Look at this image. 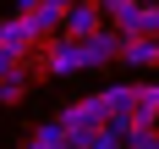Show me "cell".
<instances>
[{"label": "cell", "instance_id": "1", "mask_svg": "<svg viewBox=\"0 0 159 149\" xmlns=\"http://www.w3.org/2000/svg\"><path fill=\"white\" fill-rule=\"evenodd\" d=\"M44 66L55 77H66V72H88L93 55H88V44H77V39H55V44L44 50Z\"/></svg>", "mask_w": 159, "mask_h": 149}, {"label": "cell", "instance_id": "2", "mask_svg": "<svg viewBox=\"0 0 159 149\" xmlns=\"http://www.w3.org/2000/svg\"><path fill=\"white\" fill-rule=\"evenodd\" d=\"M33 44H39V33H33L28 17H6V22H0V50H6L11 61H28Z\"/></svg>", "mask_w": 159, "mask_h": 149}, {"label": "cell", "instance_id": "3", "mask_svg": "<svg viewBox=\"0 0 159 149\" xmlns=\"http://www.w3.org/2000/svg\"><path fill=\"white\" fill-rule=\"evenodd\" d=\"M55 122H61L66 132L71 127H104V122H110V116H104V94H88V99H77V105H66Z\"/></svg>", "mask_w": 159, "mask_h": 149}, {"label": "cell", "instance_id": "4", "mask_svg": "<svg viewBox=\"0 0 159 149\" xmlns=\"http://www.w3.org/2000/svg\"><path fill=\"white\" fill-rule=\"evenodd\" d=\"M93 33H104V11H99L93 0H77L71 11H66V39H93Z\"/></svg>", "mask_w": 159, "mask_h": 149}, {"label": "cell", "instance_id": "5", "mask_svg": "<svg viewBox=\"0 0 159 149\" xmlns=\"http://www.w3.org/2000/svg\"><path fill=\"white\" fill-rule=\"evenodd\" d=\"M132 111H137V83L104 88V116H110V122H132Z\"/></svg>", "mask_w": 159, "mask_h": 149}, {"label": "cell", "instance_id": "6", "mask_svg": "<svg viewBox=\"0 0 159 149\" xmlns=\"http://www.w3.org/2000/svg\"><path fill=\"white\" fill-rule=\"evenodd\" d=\"M115 33H126V39H143V22H148V0H126L121 11L110 17Z\"/></svg>", "mask_w": 159, "mask_h": 149}, {"label": "cell", "instance_id": "7", "mask_svg": "<svg viewBox=\"0 0 159 149\" xmlns=\"http://www.w3.org/2000/svg\"><path fill=\"white\" fill-rule=\"evenodd\" d=\"M137 127H159V83H137V111H132Z\"/></svg>", "mask_w": 159, "mask_h": 149}, {"label": "cell", "instance_id": "8", "mask_svg": "<svg viewBox=\"0 0 159 149\" xmlns=\"http://www.w3.org/2000/svg\"><path fill=\"white\" fill-rule=\"evenodd\" d=\"M121 61H126V66H143V72H154V66H159V39H126Z\"/></svg>", "mask_w": 159, "mask_h": 149}, {"label": "cell", "instance_id": "9", "mask_svg": "<svg viewBox=\"0 0 159 149\" xmlns=\"http://www.w3.org/2000/svg\"><path fill=\"white\" fill-rule=\"evenodd\" d=\"M22 94H28V72H22V66H16L11 77L0 83V105H16V99H22Z\"/></svg>", "mask_w": 159, "mask_h": 149}, {"label": "cell", "instance_id": "10", "mask_svg": "<svg viewBox=\"0 0 159 149\" xmlns=\"http://www.w3.org/2000/svg\"><path fill=\"white\" fill-rule=\"evenodd\" d=\"M33 144H44V149H66V127H61V122H44V127L33 132Z\"/></svg>", "mask_w": 159, "mask_h": 149}, {"label": "cell", "instance_id": "11", "mask_svg": "<svg viewBox=\"0 0 159 149\" xmlns=\"http://www.w3.org/2000/svg\"><path fill=\"white\" fill-rule=\"evenodd\" d=\"M126 149H159V127H132L126 132Z\"/></svg>", "mask_w": 159, "mask_h": 149}, {"label": "cell", "instance_id": "12", "mask_svg": "<svg viewBox=\"0 0 159 149\" xmlns=\"http://www.w3.org/2000/svg\"><path fill=\"white\" fill-rule=\"evenodd\" d=\"M16 66H22V61H11V55H6V50H0V83H6V77H11V72H16Z\"/></svg>", "mask_w": 159, "mask_h": 149}, {"label": "cell", "instance_id": "13", "mask_svg": "<svg viewBox=\"0 0 159 149\" xmlns=\"http://www.w3.org/2000/svg\"><path fill=\"white\" fill-rule=\"evenodd\" d=\"M39 6H44V0H16V17H33Z\"/></svg>", "mask_w": 159, "mask_h": 149}, {"label": "cell", "instance_id": "14", "mask_svg": "<svg viewBox=\"0 0 159 149\" xmlns=\"http://www.w3.org/2000/svg\"><path fill=\"white\" fill-rule=\"evenodd\" d=\"M93 6H99V11H104V17H115V11H121V6H126V0H93Z\"/></svg>", "mask_w": 159, "mask_h": 149}, {"label": "cell", "instance_id": "15", "mask_svg": "<svg viewBox=\"0 0 159 149\" xmlns=\"http://www.w3.org/2000/svg\"><path fill=\"white\" fill-rule=\"evenodd\" d=\"M44 6H61V11H71V6H77V0H44Z\"/></svg>", "mask_w": 159, "mask_h": 149}, {"label": "cell", "instance_id": "16", "mask_svg": "<svg viewBox=\"0 0 159 149\" xmlns=\"http://www.w3.org/2000/svg\"><path fill=\"white\" fill-rule=\"evenodd\" d=\"M104 149H126V144H104Z\"/></svg>", "mask_w": 159, "mask_h": 149}, {"label": "cell", "instance_id": "17", "mask_svg": "<svg viewBox=\"0 0 159 149\" xmlns=\"http://www.w3.org/2000/svg\"><path fill=\"white\" fill-rule=\"evenodd\" d=\"M28 149H44V144H28Z\"/></svg>", "mask_w": 159, "mask_h": 149}]
</instances>
